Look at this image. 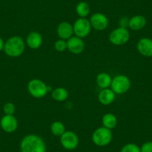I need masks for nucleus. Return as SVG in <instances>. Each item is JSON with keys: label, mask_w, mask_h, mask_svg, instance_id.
Masks as SVG:
<instances>
[{"label": "nucleus", "mask_w": 152, "mask_h": 152, "mask_svg": "<svg viewBox=\"0 0 152 152\" xmlns=\"http://www.w3.org/2000/svg\"><path fill=\"white\" fill-rule=\"evenodd\" d=\"M20 148L21 152H46V143L36 134H28L23 137Z\"/></svg>", "instance_id": "f257e3e1"}, {"label": "nucleus", "mask_w": 152, "mask_h": 152, "mask_svg": "<svg viewBox=\"0 0 152 152\" xmlns=\"http://www.w3.org/2000/svg\"><path fill=\"white\" fill-rule=\"evenodd\" d=\"M25 50V42L20 36H14L5 43L4 52L11 58H17L23 55Z\"/></svg>", "instance_id": "f03ea898"}, {"label": "nucleus", "mask_w": 152, "mask_h": 152, "mask_svg": "<svg viewBox=\"0 0 152 152\" xmlns=\"http://www.w3.org/2000/svg\"><path fill=\"white\" fill-rule=\"evenodd\" d=\"M113 139V134L111 130L101 127L95 130L92 135V140L93 143L99 147H104L110 143Z\"/></svg>", "instance_id": "7ed1b4c3"}, {"label": "nucleus", "mask_w": 152, "mask_h": 152, "mask_svg": "<svg viewBox=\"0 0 152 152\" xmlns=\"http://www.w3.org/2000/svg\"><path fill=\"white\" fill-rule=\"evenodd\" d=\"M110 87L111 90L116 94H124L131 88V81L128 76L119 75L113 78Z\"/></svg>", "instance_id": "20e7f679"}, {"label": "nucleus", "mask_w": 152, "mask_h": 152, "mask_svg": "<svg viewBox=\"0 0 152 152\" xmlns=\"http://www.w3.org/2000/svg\"><path fill=\"white\" fill-rule=\"evenodd\" d=\"M28 90L33 97L37 99L44 97L49 93L48 86L40 79H33L29 81Z\"/></svg>", "instance_id": "39448f33"}, {"label": "nucleus", "mask_w": 152, "mask_h": 152, "mask_svg": "<svg viewBox=\"0 0 152 152\" xmlns=\"http://www.w3.org/2000/svg\"><path fill=\"white\" fill-rule=\"evenodd\" d=\"M130 39V33L128 28H117L114 29L109 36V40L112 44L116 46H122L128 43Z\"/></svg>", "instance_id": "423d86ee"}, {"label": "nucleus", "mask_w": 152, "mask_h": 152, "mask_svg": "<svg viewBox=\"0 0 152 152\" xmlns=\"http://www.w3.org/2000/svg\"><path fill=\"white\" fill-rule=\"evenodd\" d=\"M91 25L90 20L86 18H81L76 20L73 25V31L76 37L84 38L88 36L91 31Z\"/></svg>", "instance_id": "0eeeda50"}, {"label": "nucleus", "mask_w": 152, "mask_h": 152, "mask_svg": "<svg viewBox=\"0 0 152 152\" xmlns=\"http://www.w3.org/2000/svg\"><path fill=\"white\" fill-rule=\"evenodd\" d=\"M61 145L65 149L72 151L78 147L79 143V139L77 134L73 131H65L61 136Z\"/></svg>", "instance_id": "6e6552de"}, {"label": "nucleus", "mask_w": 152, "mask_h": 152, "mask_svg": "<svg viewBox=\"0 0 152 152\" xmlns=\"http://www.w3.org/2000/svg\"><path fill=\"white\" fill-rule=\"evenodd\" d=\"M0 126L5 132L11 134L17 131L18 122L14 115H5L0 120Z\"/></svg>", "instance_id": "1a4fd4ad"}, {"label": "nucleus", "mask_w": 152, "mask_h": 152, "mask_svg": "<svg viewBox=\"0 0 152 152\" xmlns=\"http://www.w3.org/2000/svg\"><path fill=\"white\" fill-rule=\"evenodd\" d=\"M90 23L95 30L104 31L108 26V19L104 14L96 13L90 17Z\"/></svg>", "instance_id": "9d476101"}, {"label": "nucleus", "mask_w": 152, "mask_h": 152, "mask_svg": "<svg viewBox=\"0 0 152 152\" xmlns=\"http://www.w3.org/2000/svg\"><path fill=\"white\" fill-rule=\"evenodd\" d=\"M85 44L82 40V38L78 37H72L67 40V49L70 52L75 55L81 54L84 51Z\"/></svg>", "instance_id": "9b49d317"}, {"label": "nucleus", "mask_w": 152, "mask_h": 152, "mask_svg": "<svg viewBox=\"0 0 152 152\" xmlns=\"http://www.w3.org/2000/svg\"><path fill=\"white\" fill-rule=\"evenodd\" d=\"M137 50L145 57H152V40L150 38H142L137 43Z\"/></svg>", "instance_id": "f8f14e48"}, {"label": "nucleus", "mask_w": 152, "mask_h": 152, "mask_svg": "<svg viewBox=\"0 0 152 152\" xmlns=\"http://www.w3.org/2000/svg\"><path fill=\"white\" fill-rule=\"evenodd\" d=\"M57 32L61 39L65 40H69L70 37H72V34H74L73 26H72L68 22H63L58 25Z\"/></svg>", "instance_id": "ddd939ff"}, {"label": "nucleus", "mask_w": 152, "mask_h": 152, "mask_svg": "<svg viewBox=\"0 0 152 152\" xmlns=\"http://www.w3.org/2000/svg\"><path fill=\"white\" fill-rule=\"evenodd\" d=\"M26 43L29 48L32 49H37L43 43V37L39 32L32 31L26 38Z\"/></svg>", "instance_id": "4468645a"}, {"label": "nucleus", "mask_w": 152, "mask_h": 152, "mask_svg": "<svg viewBox=\"0 0 152 152\" xmlns=\"http://www.w3.org/2000/svg\"><path fill=\"white\" fill-rule=\"evenodd\" d=\"M116 98V93L111 89H103L99 93V101L103 105H109L112 104Z\"/></svg>", "instance_id": "2eb2a0df"}, {"label": "nucleus", "mask_w": 152, "mask_h": 152, "mask_svg": "<svg viewBox=\"0 0 152 152\" xmlns=\"http://www.w3.org/2000/svg\"><path fill=\"white\" fill-rule=\"evenodd\" d=\"M146 25V19L142 15H135L130 19L129 28L133 31L142 30Z\"/></svg>", "instance_id": "dca6fc26"}, {"label": "nucleus", "mask_w": 152, "mask_h": 152, "mask_svg": "<svg viewBox=\"0 0 152 152\" xmlns=\"http://www.w3.org/2000/svg\"><path fill=\"white\" fill-rule=\"evenodd\" d=\"M112 80V78L109 74L106 72H102L98 75L96 78V83L99 87L102 89H106L110 87Z\"/></svg>", "instance_id": "f3484780"}, {"label": "nucleus", "mask_w": 152, "mask_h": 152, "mask_svg": "<svg viewBox=\"0 0 152 152\" xmlns=\"http://www.w3.org/2000/svg\"><path fill=\"white\" fill-rule=\"evenodd\" d=\"M102 124H103L104 127L110 130H112L116 128L117 125V118L113 113H106L102 117Z\"/></svg>", "instance_id": "a211bd4d"}, {"label": "nucleus", "mask_w": 152, "mask_h": 152, "mask_svg": "<svg viewBox=\"0 0 152 152\" xmlns=\"http://www.w3.org/2000/svg\"><path fill=\"white\" fill-rule=\"evenodd\" d=\"M68 91L64 87H58L55 89L52 93V97L57 102H64L68 98Z\"/></svg>", "instance_id": "6ab92c4d"}, {"label": "nucleus", "mask_w": 152, "mask_h": 152, "mask_svg": "<svg viewBox=\"0 0 152 152\" xmlns=\"http://www.w3.org/2000/svg\"><path fill=\"white\" fill-rule=\"evenodd\" d=\"M76 13L81 18H86L90 14V8L88 3L85 2H81L76 6Z\"/></svg>", "instance_id": "aec40b11"}, {"label": "nucleus", "mask_w": 152, "mask_h": 152, "mask_svg": "<svg viewBox=\"0 0 152 152\" xmlns=\"http://www.w3.org/2000/svg\"><path fill=\"white\" fill-rule=\"evenodd\" d=\"M65 131V126L61 122L56 121L51 125V132L56 137H61Z\"/></svg>", "instance_id": "412c9836"}, {"label": "nucleus", "mask_w": 152, "mask_h": 152, "mask_svg": "<svg viewBox=\"0 0 152 152\" xmlns=\"http://www.w3.org/2000/svg\"><path fill=\"white\" fill-rule=\"evenodd\" d=\"M120 152H141V150L137 145L134 143H128L122 148Z\"/></svg>", "instance_id": "4be33fe9"}, {"label": "nucleus", "mask_w": 152, "mask_h": 152, "mask_svg": "<svg viewBox=\"0 0 152 152\" xmlns=\"http://www.w3.org/2000/svg\"><path fill=\"white\" fill-rule=\"evenodd\" d=\"M16 111V107L14 104L8 102L3 106V112L5 115H14Z\"/></svg>", "instance_id": "5701e85b"}, {"label": "nucleus", "mask_w": 152, "mask_h": 152, "mask_svg": "<svg viewBox=\"0 0 152 152\" xmlns=\"http://www.w3.org/2000/svg\"><path fill=\"white\" fill-rule=\"evenodd\" d=\"M55 48L56 49V51L60 52H63L67 49V42L65 40H62V39H60V40H57L55 43Z\"/></svg>", "instance_id": "b1692460"}, {"label": "nucleus", "mask_w": 152, "mask_h": 152, "mask_svg": "<svg viewBox=\"0 0 152 152\" xmlns=\"http://www.w3.org/2000/svg\"><path fill=\"white\" fill-rule=\"evenodd\" d=\"M141 152H152V142H146L140 148Z\"/></svg>", "instance_id": "393cba45"}, {"label": "nucleus", "mask_w": 152, "mask_h": 152, "mask_svg": "<svg viewBox=\"0 0 152 152\" xmlns=\"http://www.w3.org/2000/svg\"><path fill=\"white\" fill-rule=\"evenodd\" d=\"M129 21L130 19L127 17H121L120 20H119V26L121 28H127L128 27H129Z\"/></svg>", "instance_id": "a878e982"}, {"label": "nucleus", "mask_w": 152, "mask_h": 152, "mask_svg": "<svg viewBox=\"0 0 152 152\" xmlns=\"http://www.w3.org/2000/svg\"><path fill=\"white\" fill-rule=\"evenodd\" d=\"M5 43L4 40L2 39L1 37H0V52L2 50H4V47H5Z\"/></svg>", "instance_id": "bb28decb"}]
</instances>
